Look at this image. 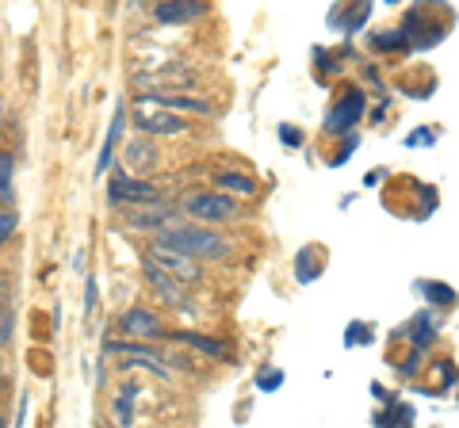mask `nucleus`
Listing matches in <instances>:
<instances>
[{"instance_id":"nucleus-1","label":"nucleus","mask_w":459,"mask_h":428,"mask_svg":"<svg viewBox=\"0 0 459 428\" xmlns=\"http://www.w3.org/2000/svg\"><path fill=\"white\" fill-rule=\"evenodd\" d=\"M153 241L169 245V249L191 256V261H219V256H226V253H230V238H222L219 230L199 226V222L169 226V230H161Z\"/></svg>"},{"instance_id":"nucleus-2","label":"nucleus","mask_w":459,"mask_h":428,"mask_svg":"<svg viewBox=\"0 0 459 428\" xmlns=\"http://www.w3.org/2000/svg\"><path fill=\"white\" fill-rule=\"evenodd\" d=\"M131 119L146 138H181L188 131V119L169 108H161L153 96H134L131 100Z\"/></svg>"},{"instance_id":"nucleus-3","label":"nucleus","mask_w":459,"mask_h":428,"mask_svg":"<svg viewBox=\"0 0 459 428\" xmlns=\"http://www.w3.org/2000/svg\"><path fill=\"white\" fill-rule=\"evenodd\" d=\"M364 111H367V93H364V88H344L341 100L326 111V123H322L326 134H334V138L356 134V126H360Z\"/></svg>"},{"instance_id":"nucleus-4","label":"nucleus","mask_w":459,"mask_h":428,"mask_svg":"<svg viewBox=\"0 0 459 428\" xmlns=\"http://www.w3.org/2000/svg\"><path fill=\"white\" fill-rule=\"evenodd\" d=\"M181 211L188 218H199L203 226H222L238 218V199H230L226 191H199V196H188Z\"/></svg>"},{"instance_id":"nucleus-5","label":"nucleus","mask_w":459,"mask_h":428,"mask_svg":"<svg viewBox=\"0 0 459 428\" xmlns=\"http://www.w3.org/2000/svg\"><path fill=\"white\" fill-rule=\"evenodd\" d=\"M108 199L115 206H142V203H157V188L149 180H134L131 173H111L108 180Z\"/></svg>"},{"instance_id":"nucleus-6","label":"nucleus","mask_w":459,"mask_h":428,"mask_svg":"<svg viewBox=\"0 0 459 428\" xmlns=\"http://www.w3.org/2000/svg\"><path fill=\"white\" fill-rule=\"evenodd\" d=\"M146 261H153L157 268H165L173 279H181V283H199V261H191V256L184 253H176L169 249V245H161V241H149L146 245Z\"/></svg>"},{"instance_id":"nucleus-7","label":"nucleus","mask_w":459,"mask_h":428,"mask_svg":"<svg viewBox=\"0 0 459 428\" xmlns=\"http://www.w3.org/2000/svg\"><path fill=\"white\" fill-rule=\"evenodd\" d=\"M191 85H196V73L181 69V66L134 73V88H146V96H165V93H176V88H191Z\"/></svg>"},{"instance_id":"nucleus-8","label":"nucleus","mask_w":459,"mask_h":428,"mask_svg":"<svg viewBox=\"0 0 459 428\" xmlns=\"http://www.w3.org/2000/svg\"><path fill=\"white\" fill-rule=\"evenodd\" d=\"M169 218H176V211L169 203H142V206H126L123 211V222L131 230H169L173 222Z\"/></svg>"},{"instance_id":"nucleus-9","label":"nucleus","mask_w":459,"mask_h":428,"mask_svg":"<svg viewBox=\"0 0 459 428\" xmlns=\"http://www.w3.org/2000/svg\"><path fill=\"white\" fill-rule=\"evenodd\" d=\"M104 348H108V352H119V356H126V359H134L138 367L153 371L157 379H173L169 363H165V359L153 352V348H146V344H134V341H104Z\"/></svg>"},{"instance_id":"nucleus-10","label":"nucleus","mask_w":459,"mask_h":428,"mask_svg":"<svg viewBox=\"0 0 459 428\" xmlns=\"http://www.w3.org/2000/svg\"><path fill=\"white\" fill-rule=\"evenodd\" d=\"M119 329H123V333H131V336H138V341H146V336H161V333H165V326L157 321V314H153V310H142V306L123 310Z\"/></svg>"},{"instance_id":"nucleus-11","label":"nucleus","mask_w":459,"mask_h":428,"mask_svg":"<svg viewBox=\"0 0 459 428\" xmlns=\"http://www.w3.org/2000/svg\"><path fill=\"white\" fill-rule=\"evenodd\" d=\"M437 336H440V321H437V310H421V314L410 321V348L414 352L425 356L432 344H437Z\"/></svg>"},{"instance_id":"nucleus-12","label":"nucleus","mask_w":459,"mask_h":428,"mask_svg":"<svg viewBox=\"0 0 459 428\" xmlns=\"http://www.w3.org/2000/svg\"><path fill=\"white\" fill-rule=\"evenodd\" d=\"M203 12H207V4H199V0H165V4H153L157 23H191Z\"/></svg>"},{"instance_id":"nucleus-13","label":"nucleus","mask_w":459,"mask_h":428,"mask_svg":"<svg viewBox=\"0 0 459 428\" xmlns=\"http://www.w3.org/2000/svg\"><path fill=\"white\" fill-rule=\"evenodd\" d=\"M142 276L149 279V287H153V291H157L161 298H169V303H176V306H181V303H184L181 279H173V276H169V271H165V268H157V264H153V261H146V256H142Z\"/></svg>"},{"instance_id":"nucleus-14","label":"nucleus","mask_w":459,"mask_h":428,"mask_svg":"<svg viewBox=\"0 0 459 428\" xmlns=\"http://www.w3.org/2000/svg\"><path fill=\"white\" fill-rule=\"evenodd\" d=\"M123 126H126V108H123V103H115L108 138H104V146H100V157H96V176H104V173H108V165L115 161V146H119V138H123Z\"/></svg>"},{"instance_id":"nucleus-15","label":"nucleus","mask_w":459,"mask_h":428,"mask_svg":"<svg viewBox=\"0 0 459 428\" xmlns=\"http://www.w3.org/2000/svg\"><path fill=\"white\" fill-rule=\"evenodd\" d=\"M169 341H181V344L196 348V352H203V356H214V359H230V356H234V348H230L226 341H219V336H203V333H169Z\"/></svg>"},{"instance_id":"nucleus-16","label":"nucleus","mask_w":459,"mask_h":428,"mask_svg":"<svg viewBox=\"0 0 459 428\" xmlns=\"http://www.w3.org/2000/svg\"><path fill=\"white\" fill-rule=\"evenodd\" d=\"M214 188H226V196H257V180L249 173H238V168H222V173H214Z\"/></svg>"},{"instance_id":"nucleus-17","label":"nucleus","mask_w":459,"mask_h":428,"mask_svg":"<svg viewBox=\"0 0 459 428\" xmlns=\"http://www.w3.org/2000/svg\"><path fill=\"white\" fill-rule=\"evenodd\" d=\"M134 391H138V386L126 383L123 391L115 394V401H111V421L119 424V428H131L134 424Z\"/></svg>"},{"instance_id":"nucleus-18","label":"nucleus","mask_w":459,"mask_h":428,"mask_svg":"<svg viewBox=\"0 0 459 428\" xmlns=\"http://www.w3.org/2000/svg\"><path fill=\"white\" fill-rule=\"evenodd\" d=\"M379 428H410L414 424V406L410 401H387V413L375 417Z\"/></svg>"},{"instance_id":"nucleus-19","label":"nucleus","mask_w":459,"mask_h":428,"mask_svg":"<svg viewBox=\"0 0 459 428\" xmlns=\"http://www.w3.org/2000/svg\"><path fill=\"white\" fill-rule=\"evenodd\" d=\"M16 199V157L8 149H0V203Z\"/></svg>"},{"instance_id":"nucleus-20","label":"nucleus","mask_w":459,"mask_h":428,"mask_svg":"<svg viewBox=\"0 0 459 428\" xmlns=\"http://www.w3.org/2000/svg\"><path fill=\"white\" fill-rule=\"evenodd\" d=\"M372 46L382 50V54H406L414 43H410V35H406V31H375Z\"/></svg>"},{"instance_id":"nucleus-21","label":"nucleus","mask_w":459,"mask_h":428,"mask_svg":"<svg viewBox=\"0 0 459 428\" xmlns=\"http://www.w3.org/2000/svg\"><path fill=\"white\" fill-rule=\"evenodd\" d=\"M417 291L429 298V310H437V306H455V303H459L455 291H452V287H444V283H437V279H421V283H417Z\"/></svg>"},{"instance_id":"nucleus-22","label":"nucleus","mask_w":459,"mask_h":428,"mask_svg":"<svg viewBox=\"0 0 459 428\" xmlns=\"http://www.w3.org/2000/svg\"><path fill=\"white\" fill-rule=\"evenodd\" d=\"M123 157H126V165H131V168H149L153 161H157V153H153L149 138H134V141H126Z\"/></svg>"},{"instance_id":"nucleus-23","label":"nucleus","mask_w":459,"mask_h":428,"mask_svg":"<svg viewBox=\"0 0 459 428\" xmlns=\"http://www.w3.org/2000/svg\"><path fill=\"white\" fill-rule=\"evenodd\" d=\"M322 264H326V261L314 253V245H306V249L295 256V279H299V283H314V276L322 271Z\"/></svg>"},{"instance_id":"nucleus-24","label":"nucleus","mask_w":459,"mask_h":428,"mask_svg":"<svg viewBox=\"0 0 459 428\" xmlns=\"http://www.w3.org/2000/svg\"><path fill=\"white\" fill-rule=\"evenodd\" d=\"M375 341V329L372 326H367V321H352V326L349 329H344V344H356V348H360V344H372Z\"/></svg>"},{"instance_id":"nucleus-25","label":"nucleus","mask_w":459,"mask_h":428,"mask_svg":"<svg viewBox=\"0 0 459 428\" xmlns=\"http://www.w3.org/2000/svg\"><path fill=\"white\" fill-rule=\"evenodd\" d=\"M257 391H264V394H272V391H279V386H284V371L279 367H264V375H257Z\"/></svg>"},{"instance_id":"nucleus-26","label":"nucleus","mask_w":459,"mask_h":428,"mask_svg":"<svg viewBox=\"0 0 459 428\" xmlns=\"http://www.w3.org/2000/svg\"><path fill=\"white\" fill-rule=\"evenodd\" d=\"M20 230V214L16 211H0V245H4L8 238H16Z\"/></svg>"},{"instance_id":"nucleus-27","label":"nucleus","mask_w":459,"mask_h":428,"mask_svg":"<svg viewBox=\"0 0 459 428\" xmlns=\"http://www.w3.org/2000/svg\"><path fill=\"white\" fill-rule=\"evenodd\" d=\"M367 16H372V4H360L356 12H349V20H344V35H352L356 28H364Z\"/></svg>"},{"instance_id":"nucleus-28","label":"nucleus","mask_w":459,"mask_h":428,"mask_svg":"<svg viewBox=\"0 0 459 428\" xmlns=\"http://www.w3.org/2000/svg\"><path fill=\"white\" fill-rule=\"evenodd\" d=\"M356 146H360V134H349V138H341V149H337L334 165H344V161H349V153H356Z\"/></svg>"},{"instance_id":"nucleus-29","label":"nucleus","mask_w":459,"mask_h":428,"mask_svg":"<svg viewBox=\"0 0 459 428\" xmlns=\"http://www.w3.org/2000/svg\"><path fill=\"white\" fill-rule=\"evenodd\" d=\"M402 141H406L410 149H414V146H432V141H437V131H410Z\"/></svg>"},{"instance_id":"nucleus-30","label":"nucleus","mask_w":459,"mask_h":428,"mask_svg":"<svg viewBox=\"0 0 459 428\" xmlns=\"http://www.w3.org/2000/svg\"><path fill=\"white\" fill-rule=\"evenodd\" d=\"M421 363H425V356H421V352H410V356L399 363V371H402V375H417V371H421Z\"/></svg>"},{"instance_id":"nucleus-31","label":"nucleus","mask_w":459,"mask_h":428,"mask_svg":"<svg viewBox=\"0 0 459 428\" xmlns=\"http://www.w3.org/2000/svg\"><path fill=\"white\" fill-rule=\"evenodd\" d=\"M12 326H16V310H8V314L0 318V344H12Z\"/></svg>"},{"instance_id":"nucleus-32","label":"nucleus","mask_w":459,"mask_h":428,"mask_svg":"<svg viewBox=\"0 0 459 428\" xmlns=\"http://www.w3.org/2000/svg\"><path fill=\"white\" fill-rule=\"evenodd\" d=\"M8 310H16V306H12V287H8V276H0V318H4Z\"/></svg>"},{"instance_id":"nucleus-33","label":"nucleus","mask_w":459,"mask_h":428,"mask_svg":"<svg viewBox=\"0 0 459 428\" xmlns=\"http://www.w3.org/2000/svg\"><path fill=\"white\" fill-rule=\"evenodd\" d=\"M279 141H284V146H302V131H295V126H279Z\"/></svg>"},{"instance_id":"nucleus-34","label":"nucleus","mask_w":459,"mask_h":428,"mask_svg":"<svg viewBox=\"0 0 459 428\" xmlns=\"http://www.w3.org/2000/svg\"><path fill=\"white\" fill-rule=\"evenodd\" d=\"M93 310H96V279L88 276L85 279V314H93Z\"/></svg>"},{"instance_id":"nucleus-35","label":"nucleus","mask_w":459,"mask_h":428,"mask_svg":"<svg viewBox=\"0 0 459 428\" xmlns=\"http://www.w3.org/2000/svg\"><path fill=\"white\" fill-rule=\"evenodd\" d=\"M23 421H28V394H20V413H16V428H23Z\"/></svg>"},{"instance_id":"nucleus-36","label":"nucleus","mask_w":459,"mask_h":428,"mask_svg":"<svg viewBox=\"0 0 459 428\" xmlns=\"http://www.w3.org/2000/svg\"><path fill=\"white\" fill-rule=\"evenodd\" d=\"M379 180H382V173H379V168H372V173H367V176H364V184H367V188H372V184H379Z\"/></svg>"},{"instance_id":"nucleus-37","label":"nucleus","mask_w":459,"mask_h":428,"mask_svg":"<svg viewBox=\"0 0 459 428\" xmlns=\"http://www.w3.org/2000/svg\"><path fill=\"white\" fill-rule=\"evenodd\" d=\"M0 119H4V100H0Z\"/></svg>"},{"instance_id":"nucleus-38","label":"nucleus","mask_w":459,"mask_h":428,"mask_svg":"<svg viewBox=\"0 0 459 428\" xmlns=\"http://www.w3.org/2000/svg\"><path fill=\"white\" fill-rule=\"evenodd\" d=\"M0 428H8V421H4V417H0Z\"/></svg>"}]
</instances>
